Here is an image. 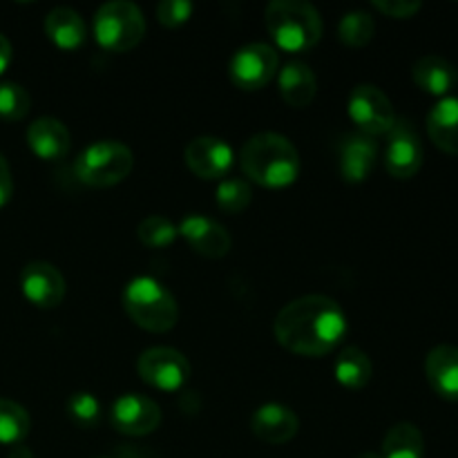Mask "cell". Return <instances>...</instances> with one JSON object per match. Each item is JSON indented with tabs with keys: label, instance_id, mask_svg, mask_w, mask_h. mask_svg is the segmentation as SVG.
<instances>
[{
	"label": "cell",
	"instance_id": "obj_34",
	"mask_svg": "<svg viewBox=\"0 0 458 458\" xmlns=\"http://www.w3.org/2000/svg\"><path fill=\"white\" fill-rule=\"evenodd\" d=\"M12 63V43L4 34H0V74L9 67Z\"/></svg>",
	"mask_w": 458,
	"mask_h": 458
},
{
	"label": "cell",
	"instance_id": "obj_19",
	"mask_svg": "<svg viewBox=\"0 0 458 458\" xmlns=\"http://www.w3.org/2000/svg\"><path fill=\"white\" fill-rule=\"evenodd\" d=\"M411 76H414V83L423 92L441 98L450 97L452 89L458 85L456 67L447 58L437 56V54H428V56L419 58L414 70H411Z\"/></svg>",
	"mask_w": 458,
	"mask_h": 458
},
{
	"label": "cell",
	"instance_id": "obj_13",
	"mask_svg": "<svg viewBox=\"0 0 458 458\" xmlns=\"http://www.w3.org/2000/svg\"><path fill=\"white\" fill-rule=\"evenodd\" d=\"M186 165L199 179H224L233 168V148L217 137H197L183 150Z\"/></svg>",
	"mask_w": 458,
	"mask_h": 458
},
{
	"label": "cell",
	"instance_id": "obj_31",
	"mask_svg": "<svg viewBox=\"0 0 458 458\" xmlns=\"http://www.w3.org/2000/svg\"><path fill=\"white\" fill-rule=\"evenodd\" d=\"M195 4L191 0H161L157 4V21L164 27H179L191 18Z\"/></svg>",
	"mask_w": 458,
	"mask_h": 458
},
{
	"label": "cell",
	"instance_id": "obj_8",
	"mask_svg": "<svg viewBox=\"0 0 458 458\" xmlns=\"http://www.w3.org/2000/svg\"><path fill=\"white\" fill-rule=\"evenodd\" d=\"M277 67H280V56L276 47L268 43H249L231 56L228 76L237 88L253 92L271 83L273 76L277 74Z\"/></svg>",
	"mask_w": 458,
	"mask_h": 458
},
{
	"label": "cell",
	"instance_id": "obj_14",
	"mask_svg": "<svg viewBox=\"0 0 458 458\" xmlns=\"http://www.w3.org/2000/svg\"><path fill=\"white\" fill-rule=\"evenodd\" d=\"M179 235L192 246V250L204 258L219 259L231 250V235L226 228L206 215H186L179 224Z\"/></svg>",
	"mask_w": 458,
	"mask_h": 458
},
{
	"label": "cell",
	"instance_id": "obj_3",
	"mask_svg": "<svg viewBox=\"0 0 458 458\" xmlns=\"http://www.w3.org/2000/svg\"><path fill=\"white\" fill-rule=\"evenodd\" d=\"M268 34L286 52H304L322 38V16L304 0H273L264 12Z\"/></svg>",
	"mask_w": 458,
	"mask_h": 458
},
{
	"label": "cell",
	"instance_id": "obj_26",
	"mask_svg": "<svg viewBox=\"0 0 458 458\" xmlns=\"http://www.w3.org/2000/svg\"><path fill=\"white\" fill-rule=\"evenodd\" d=\"M374 18H371V13L362 12V9L347 12L338 25L340 40H343L344 45H349V47H362V45H367L374 38Z\"/></svg>",
	"mask_w": 458,
	"mask_h": 458
},
{
	"label": "cell",
	"instance_id": "obj_24",
	"mask_svg": "<svg viewBox=\"0 0 458 458\" xmlns=\"http://www.w3.org/2000/svg\"><path fill=\"white\" fill-rule=\"evenodd\" d=\"M338 383L347 389H362L374 376V365L369 356L358 347H347L338 353L334 365Z\"/></svg>",
	"mask_w": 458,
	"mask_h": 458
},
{
	"label": "cell",
	"instance_id": "obj_1",
	"mask_svg": "<svg viewBox=\"0 0 458 458\" xmlns=\"http://www.w3.org/2000/svg\"><path fill=\"white\" fill-rule=\"evenodd\" d=\"M277 343L307 358L327 356L347 334V316L329 295L311 293L291 300L273 322Z\"/></svg>",
	"mask_w": 458,
	"mask_h": 458
},
{
	"label": "cell",
	"instance_id": "obj_11",
	"mask_svg": "<svg viewBox=\"0 0 458 458\" xmlns=\"http://www.w3.org/2000/svg\"><path fill=\"white\" fill-rule=\"evenodd\" d=\"M110 420L125 437H146L161 425V407L141 394H123L112 405Z\"/></svg>",
	"mask_w": 458,
	"mask_h": 458
},
{
	"label": "cell",
	"instance_id": "obj_29",
	"mask_svg": "<svg viewBox=\"0 0 458 458\" xmlns=\"http://www.w3.org/2000/svg\"><path fill=\"white\" fill-rule=\"evenodd\" d=\"M31 107L30 92L18 83H0V119L21 121Z\"/></svg>",
	"mask_w": 458,
	"mask_h": 458
},
{
	"label": "cell",
	"instance_id": "obj_21",
	"mask_svg": "<svg viewBox=\"0 0 458 458\" xmlns=\"http://www.w3.org/2000/svg\"><path fill=\"white\" fill-rule=\"evenodd\" d=\"M428 134L438 150L458 155V97L438 98L428 114Z\"/></svg>",
	"mask_w": 458,
	"mask_h": 458
},
{
	"label": "cell",
	"instance_id": "obj_23",
	"mask_svg": "<svg viewBox=\"0 0 458 458\" xmlns=\"http://www.w3.org/2000/svg\"><path fill=\"white\" fill-rule=\"evenodd\" d=\"M380 458H423L425 438L414 423H398L385 434Z\"/></svg>",
	"mask_w": 458,
	"mask_h": 458
},
{
	"label": "cell",
	"instance_id": "obj_16",
	"mask_svg": "<svg viewBox=\"0 0 458 458\" xmlns=\"http://www.w3.org/2000/svg\"><path fill=\"white\" fill-rule=\"evenodd\" d=\"M378 146L365 134H349L340 146V174L347 183H362L376 168Z\"/></svg>",
	"mask_w": 458,
	"mask_h": 458
},
{
	"label": "cell",
	"instance_id": "obj_33",
	"mask_svg": "<svg viewBox=\"0 0 458 458\" xmlns=\"http://www.w3.org/2000/svg\"><path fill=\"white\" fill-rule=\"evenodd\" d=\"M13 192V177H12V168H9L7 157L0 152V208L12 199Z\"/></svg>",
	"mask_w": 458,
	"mask_h": 458
},
{
	"label": "cell",
	"instance_id": "obj_10",
	"mask_svg": "<svg viewBox=\"0 0 458 458\" xmlns=\"http://www.w3.org/2000/svg\"><path fill=\"white\" fill-rule=\"evenodd\" d=\"M423 165V143L414 125L405 119H396L387 132L385 146V168L396 179H411Z\"/></svg>",
	"mask_w": 458,
	"mask_h": 458
},
{
	"label": "cell",
	"instance_id": "obj_30",
	"mask_svg": "<svg viewBox=\"0 0 458 458\" xmlns=\"http://www.w3.org/2000/svg\"><path fill=\"white\" fill-rule=\"evenodd\" d=\"M67 414L81 428H92L101 416V405H98L97 396L89 392H74L67 398Z\"/></svg>",
	"mask_w": 458,
	"mask_h": 458
},
{
	"label": "cell",
	"instance_id": "obj_32",
	"mask_svg": "<svg viewBox=\"0 0 458 458\" xmlns=\"http://www.w3.org/2000/svg\"><path fill=\"white\" fill-rule=\"evenodd\" d=\"M374 7L389 18H411L420 12L419 0H374Z\"/></svg>",
	"mask_w": 458,
	"mask_h": 458
},
{
	"label": "cell",
	"instance_id": "obj_5",
	"mask_svg": "<svg viewBox=\"0 0 458 458\" xmlns=\"http://www.w3.org/2000/svg\"><path fill=\"white\" fill-rule=\"evenodd\" d=\"M134 155L125 143L103 139L85 148L74 164L76 177L94 188L116 186L132 173Z\"/></svg>",
	"mask_w": 458,
	"mask_h": 458
},
{
	"label": "cell",
	"instance_id": "obj_18",
	"mask_svg": "<svg viewBox=\"0 0 458 458\" xmlns=\"http://www.w3.org/2000/svg\"><path fill=\"white\" fill-rule=\"evenodd\" d=\"M70 130L54 116H40L27 128V146L36 157L45 161L61 159L70 150Z\"/></svg>",
	"mask_w": 458,
	"mask_h": 458
},
{
	"label": "cell",
	"instance_id": "obj_6",
	"mask_svg": "<svg viewBox=\"0 0 458 458\" xmlns=\"http://www.w3.org/2000/svg\"><path fill=\"white\" fill-rule=\"evenodd\" d=\"M94 36L110 52H128L146 36V18L130 0L103 3L94 13Z\"/></svg>",
	"mask_w": 458,
	"mask_h": 458
},
{
	"label": "cell",
	"instance_id": "obj_25",
	"mask_svg": "<svg viewBox=\"0 0 458 458\" xmlns=\"http://www.w3.org/2000/svg\"><path fill=\"white\" fill-rule=\"evenodd\" d=\"M31 419L27 410L9 398H0V443L18 445L30 434Z\"/></svg>",
	"mask_w": 458,
	"mask_h": 458
},
{
	"label": "cell",
	"instance_id": "obj_15",
	"mask_svg": "<svg viewBox=\"0 0 458 458\" xmlns=\"http://www.w3.org/2000/svg\"><path fill=\"white\" fill-rule=\"evenodd\" d=\"M250 429L259 441L268 443V445H282L298 434L300 419L291 407L282 405V403H267L253 411Z\"/></svg>",
	"mask_w": 458,
	"mask_h": 458
},
{
	"label": "cell",
	"instance_id": "obj_7",
	"mask_svg": "<svg viewBox=\"0 0 458 458\" xmlns=\"http://www.w3.org/2000/svg\"><path fill=\"white\" fill-rule=\"evenodd\" d=\"M347 112L349 119L358 125L360 134L371 139L387 134L396 123L392 101L378 85H356L349 94Z\"/></svg>",
	"mask_w": 458,
	"mask_h": 458
},
{
	"label": "cell",
	"instance_id": "obj_12",
	"mask_svg": "<svg viewBox=\"0 0 458 458\" xmlns=\"http://www.w3.org/2000/svg\"><path fill=\"white\" fill-rule=\"evenodd\" d=\"M21 289L31 304L40 309H54L65 298V277L54 264L30 262L21 273Z\"/></svg>",
	"mask_w": 458,
	"mask_h": 458
},
{
	"label": "cell",
	"instance_id": "obj_4",
	"mask_svg": "<svg viewBox=\"0 0 458 458\" xmlns=\"http://www.w3.org/2000/svg\"><path fill=\"white\" fill-rule=\"evenodd\" d=\"M123 309L130 320L152 334H165L179 320V307L174 295L150 276H139L125 284Z\"/></svg>",
	"mask_w": 458,
	"mask_h": 458
},
{
	"label": "cell",
	"instance_id": "obj_2",
	"mask_svg": "<svg viewBox=\"0 0 458 458\" xmlns=\"http://www.w3.org/2000/svg\"><path fill=\"white\" fill-rule=\"evenodd\" d=\"M242 170L250 182L267 188H284L298 179L300 152L277 132H258L242 148Z\"/></svg>",
	"mask_w": 458,
	"mask_h": 458
},
{
	"label": "cell",
	"instance_id": "obj_27",
	"mask_svg": "<svg viewBox=\"0 0 458 458\" xmlns=\"http://www.w3.org/2000/svg\"><path fill=\"white\" fill-rule=\"evenodd\" d=\"M179 228L164 215H150L137 226V237L150 249H161L177 240Z\"/></svg>",
	"mask_w": 458,
	"mask_h": 458
},
{
	"label": "cell",
	"instance_id": "obj_22",
	"mask_svg": "<svg viewBox=\"0 0 458 458\" xmlns=\"http://www.w3.org/2000/svg\"><path fill=\"white\" fill-rule=\"evenodd\" d=\"M45 34L58 47L76 49L83 45L88 30L79 12L72 7H56L45 16Z\"/></svg>",
	"mask_w": 458,
	"mask_h": 458
},
{
	"label": "cell",
	"instance_id": "obj_35",
	"mask_svg": "<svg viewBox=\"0 0 458 458\" xmlns=\"http://www.w3.org/2000/svg\"><path fill=\"white\" fill-rule=\"evenodd\" d=\"M9 458H34V454H31L30 450H27V447H22V445H16L12 450V454H9Z\"/></svg>",
	"mask_w": 458,
	"mask_h": 458
},
{
	"label": "cell",
	"instance_id": "obj_36",
	"mask_svg": "<svg viewBox=\"0 0 458 458\" xmlns=\"http://www.w3.org/2000/svg\"><path fill=\"white\" fill-rule=\"evenodd\" d=\"M358 458H380V454H376V452H365V454H360Z\"/></svg>",
	"mask_w": 458,
	"mask_h": 458
},
{
	"label": "cell",
	"instance_id": "obj_9",
	"mask_svg": "<svg viewBox=\"0 0 458 458\" xmlns=\"http://www.w3.org/2000/svg\"><path fill=\"white\" fill-rule=\"evenodd\" d=\"M137 371L141 380L161 392H177L191 378V362L173 347H152L139 356Z\"/></svg>",
	"mask_w": 458,
	"mask_h": 458
},
{
	"label": "cell",
	"instance_id": "obj_20",
	"mask_svg": "<svg viewBox=\"0 0 458 458\" xmlns=\"http://www.w3.org/2000/svg\"><path fill=\"white\" fill-rule=\"evenodd\" d=\"M277 88L291 107H307L316 98L318 79L307 63L291 61L277 70Z\"/></svg>",
	"mask_w": 458,
	"mask_h": 458
},
{
	"label": "cell",
	"instance_id": "obj_28",
	"mask_svg": "<svg viewBox=\"0 0 458 458\" xmlns=\"http://www.w3.org/2000/svg\"><path fill=\"white\" fill-rule=\"evenodd\" d=\"M250 183L240 177L222 179L217 186V204L224 213H242L250 204Z\"/></svg>",
	"mask_w": 458,
	"mask_h": 458
},
{
	"label": "cell",
	"instance_id": "obj_17",
	"mask_svg": "<svg viewBox=\"0 0 458 458\" xmlns=\"http://www.w3.org/2000/svg\"><path fill=\"white\" fill-rule=\"evenodd\" d=\"M425 376L434 392L458 403V347L438 344L425 358Z\"/></svg>",
	"mask_w": 458,
	"mask_h": 458
}]
</instances>
